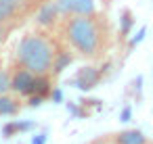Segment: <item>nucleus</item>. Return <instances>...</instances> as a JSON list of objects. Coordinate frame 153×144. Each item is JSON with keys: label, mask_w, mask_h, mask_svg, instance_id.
Masks as SVG:
<instances>
[{"label": "nucleus", "mask_w": 153, "mask_h": 144, "mask_svg": "<svg viewBox=\"0 0 153 144\" xmlns=\"http://www.w3.org/2000/svg\"><path fill=\"white\" fill-rule=\"evenodd\" d=\"M71 63H74L71 48H69L67 44H59V48H57V52H55V63H53V77L61 75Z\"/></svg>", "instance_id": "obj_9"}, {"label": "nucleus", "mask_w": 153, "mask_h": 144, "mask_svg": "<svg viewBox=\"0 0 153 144\" xmlns=\"http://www.w3.org/2000/svg\"><path fill=\"white\" fill-rule=\"evenodd\" d=\"M34 125L32 123H21V121H11V123H7L4 127H2V134L7 136V138H13V136H19L21 132H27V129H32Z\"/></svg>", "instance_id": "obj_12"}, {"label": "nucleus", "mask_w": 153, "mask_h": 144, "mask_svg": "<svg viewBox=\"0 0 153 144\" xmlns=\"http://www.w3.org/2000/svg\"><path fill=\"white\" fill-rule=\"evenodd\" d=\"M21 111V98L13 92L0 94V117H15Z\"/></svg>", "instance_id": "obj_10"}, {"label": "nucleus", "mask_w": 153, "mask_h": 144, "mask_svg": "<svg viewBox=\"0 0 153 144\" xmlns=\"http://www.w3.org/2000/svg\"><path fill=\"white\" fill-rule=\"evenodd\" d=\"M46 142V134H38V138L34 136V140H32V144H44Z\"/></svg>", "instance_id": "obj_15"}, {"label": "nucleus", "mask_w": 153, "mask_h": 144, "mask_svg": "<svg viewBox=\"0 0 153 144\" xmlns=\"http://www.w3.org/2000/svg\"><path fill=\"white\" fill-rule=\"evenodd\" d=\"M145 144H153V142H151V140H147V142H145Z\"/></svg>", "instance_id": "obj_17"}, {"label": "nucleus", "mask_w": 153, "mask_h": 144, "mask_svg": "<svg viewBox=\"0 0 153 144\" xmlns=\"http://www.w3.org/2000/svg\"><path fill=\"white\" fill-rule=\"evenodd\" d=\"M57 48H59V42L51 38L46 29L27 32L21 36V40L15 46L13 63L30 69L36 75H53V63H55Z\"/></svg>", "instance_id": "obj_2"}, {"label": "nucleus", "mask_w": 153, "mask_h": 144, "mask_svg": "<svg viewBox=\"0 0 153 144\" xmlns=\"http://www.w3.org/2000/svg\"><path fill=\"white\" fill-rule=\"evenodd\" d=\"M103 79H105L103 67H97V65H84V67H80V69L76 71L74 86L80 88L82 92H90V90H94Z\"/></svg>", "instance_id": "obj_4"}, {"label": "nucleus", "mask_w": 153, "mask_h": 144, "mask_svg": "<svg viewBox=\"0 0 153 144\" xmlns=\"http://www.w3.org/2000/svg\"><path fill=\"white\" fill-rule=\"evenodd\" d=\"M143 36H145V27H143V29L136 34V38H132V40H130V48H134V46H136V44L143 40Z\"/></svg>", "instance_id": "obj_14"}, {"label": "nucleus", "mask_w": 153, "mask_h": 144, "mask_svg": "<svg viewBox=\"0 0 153 144\" xmlns=\"http://www.w3.org/2000/svg\"><path fill=\"white\" fill-rule=\"evenodd\" d=\"M132 27H134V17H132V11L124 9V11H122V15H120V38H122V40H126V38L130 36Z\"/></svg>", "instance_id": "obj_11"}, {"label": "nucleus", "mask_w": 153, "mask_h": 144, "mask_svg": "<svg viewBox=\"0 0 153 144\" xmlns=\"http://www.w3.org/2000/svg\"><path fill=\"white\" fill-rule=\"evenodd\" d=\"M57 9L63 19L78 17V15H94L97 11V0H55Z\"/></svg>", "instance_id": "obj_5"}, {"label": "nucleus", "mask_w": 153, "mask_h": 144, "mask_svg": "<svg viewBox=\"0 0 153 144\" xmlns=\"http://www.w3.org/2000/svg\"><path fill=\"white\" fill-rule=\"evenodd\" d=\"M11 92L17 94L19 98H30L34 92V82H36V73H32L30 69L13 63L11 65Z\"/></svg>", "instance_id": "obj_3"}, {"label": "nucleus", "mask_w": 153, "mask_h": 144, "mask_svg": "<svg viewBox=\"0 0 153 144\" xmlns=\"http://www.w3.org/2000/svg\"><path fill=\"white\" fill-rule=\"evenodd\" d=\"M61 38L63 42L86 61L105 59L111 46V29L105 17L94 15H78L61 21Z\"/></svg>", "instance_id": "obj_1"}, {"label": "nucleus", "mask_w": 153, "mask_h": 144, "mask_svg": "<svg viewBox=\"0 0 153 144\" xmlns=\"http://www.w3.org/2000/svg\"><path fill=\"white\" fill-rule=\"evenodd\" d=\"M32 2L34 0H0V27H9V23L27 13Z\"/></svg>", "instance_id": "obj_7"}, {"label": "nucleus", "mask_w": 153, "mask_h": 144, "mask_svg": "<svg viewBox=\"0 0 153 144\" xmlns=\"http://www.w3.org/2000/svg\"><path fill=\"white\" fill-rule=\"evenodd\" d=\"M147 140L149 138L145 136V132L143 129H136V127L122 129V132H115V134L109 136V142L111 144H145Z\"/></svg>", "instance_id": "obj_8"}, {"label": "nucleus", "mask_w": 153, "mask_h": 144, "mask_svg": "<svg viewBox=\"0 0 153 144\" xmlns=\"http://www.w3.org/2000/svg\"><path fill=\"white\" fill-rule=\"evenodd\" d=\"M11 92V71L0 67V94Z\"/></svg>", "instance_id": "obj_13"}, {"label": "nucleus", "mask_w": 153, "mask_h": 144, "mask_svg": "<svg viewBox=\"0 0 153 144\" xmlns=\"http://www.w3.org/2000/svg\"><path fill=\"white\" fill-rule=\"evenodd\" d=\"M128 117H130V109H124V113H122V121H128Z\"/></svg>", "instance_id": "obj_16"}, {"label": "nucleus", "mask_w": 153, "mask_h": 144, "mask_svg": "<svg viewBox=\"0 0 153 144\" xmlns=\"http://www.w3.org/2000/svg\"><path fill=\"white\" fill-rule=\"evenodd\" d=\"M61 21H63V17H61L59 9H57L55 0H46V2L38 4V9H36V25L40 29L48 32V29L61 25Z\"/></svg>", "instance_id": "obj_6"}]
</instances>
